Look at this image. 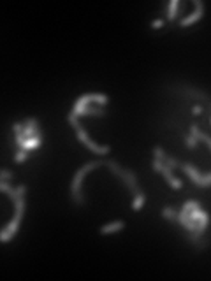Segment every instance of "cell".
Returning a JSON list of instances; mask_svg holds the SVG:
<instances>
[{"instance_id": "cell-17", "label": "cell", "mask_w": 211, "mask_h": 281, "mask_svg": "<svg viewBox=\"0 0 211 281\" xmlns=\"http://www.w3.org/2000/svg\"><path fill=\"white\" fill-rule=\"evenodd\" d=\"M152 151H153V157H155L157 160L165 162V158H167V153H165L160 146H155V148H153V149H152Z\"/></svg>"}, {"instance_id": "cell-19", "label": "cell", "mask_w": 211, "mask_h": 281, "mask_svg": "<svg viewBox=\"0 0 211 281\" xmlns=\"http://www.w3.org/2000/svg\"><path fill=\"white\" fill-rule=\"evenodd\" d=\"M28 153L30 151H25V149H19L18 153H16V155H14V162H16V164H21V162H25L28 158Z\"/></svg>"}, {"instance_id": "cell-4", "label": "cell", "mask_w": 211, "mask_h": 281, "mask_svg": "<svg viewBox=\"0 0 211 281\" xmlns=\"http://www.w3.org/2000/svg\"><path fill=\"white\" fill-rule=\"evenodd\" d=\"M23 209H25V198L23 197L16 198L14 200V218L4 227V231L0 234V241L2 243H7V241H11L16 235V232L19 229V221L23 218Z\"/></svg>"}, {"instance_id": "cell-22", "label": "cell", "mask_w": 211, "mask_h": 281, "mask_svg": "<svg viewBox=\"0 0 211 281\" xmlns=\"http://www.w3.org/2000/svg\"><path fill=\"white\" fill-rule=\"evenodd\" d=\"M0 178H2V181H9L11 178H14V174L9 171H5V169H2V171H0Z\"/></svg>"}, {"instance_id": "cell-8", "label": "cell", "mask_w": 211, "mask_h": 281, "mask_svg": "<svg viewBox=\"0 0 211 281\" xmlns=\"http://www.w3.org/2000/svg\"><path fill=\"white\" fill-rule=\"evenodd\" d=\"M90 102H95L99 106H104V104H107V95H106V93H87V95H81V97L76 100L74 106L81 107L90 104Z\"/></svg>"}, {"instance_id": "cell-1", "label": "cell", "mask_w": 211, "mask_h": 281, "mask_svg": "<svg viewBox=\"0 0 211 281\" xmlns=\"http://www.w3.org/2000/svg\"><path fill=\"white\" fill-rule=\"evenodd\" d=\"M101 165H104V160L88 162V164H85L83 167H79V171L74 174L72 181H70V198H72V202L76 204V206H85V195H83V190H81L85 176Z\"/></svg>"}, {"instance_id": "cell-11", "label": "cell", "mask_w": 211, "mask_h": 281, "mask_svg": "<svg viewBox=\"0 0 211 281\" xmlns=\"http://www.w3.org/2000/svg\"><path fill=\"white\" fill-rule=\"evenodd\" d=\"M0 190H2V192H5V194L9 195V197L13 198V200H16V198L25 197L27 186H25V184H21V186H18V188H13V186H9V183H7V181H2V180H0Z\"/></svg>"}, {"instance_id": "cell-20", "label": "cell", "mask_w": 211, "mask_h": 281, "mask_svg": "<svg viewBox=\"0 0 211 281\" xmlns=\"http://www.w3.org/2000/svg\"><path fill=\"white\" fill-rule=\"evenodd\" d=\"M165 165L169 167V169H178V167H181V164H179L176 158H173V157H167L165 158V162H164Z\"/></svg>"}, {"instance_id": "cell-10", "label": "cell", "mask_w": 211, "mask_h": 281, "mask_svg": "<svg viewBox=\"0 0 211 281\" xmlns=\"http://www.w3.org/2000/svg\"><path fill=\"white\" fill-rule=\"evenodd\" d=\"M72 115L74 116H106V111L102 109V107L95 106L92 107L90 104H87V106H81V107H72Z\"/></svg>"}, {"instance_id": "cell-21", "label": "cell", "mask_w": 211, "mask_h": 281, "mask_svg": "<svg viewBox=\"0 0 211 281\" xmlns=\"http://www.w3.org/2000/svg\"><path fill=\"white\" fill-rule=\"evenodd\" d=\"M197 143H199V141H197V139H195V137H193L192 134L188 135V137H185V144H187L188 149H193V148L197 146Z\"/></svg>"}, {"instance_id": "cell-18", "label": "cell", "mask_w": 211, "mask_h": 281, "mask_svg": "<svg viewBox=\"0 0 211 281\" xmlns=\"http://www.w3.org/2000/svg\"><path fill=\"white\" fill-rule=\"evenodd\" d=\"M39 127V120L37 118H27L23 120V129H37Z\"/></svg>"}, {"instance_id": "cell-2", "label": "cell", "mask_w": 211, "mask_h": 281, "mask_svg": "<svg viewBox=\"0 0 211 281\" xmlns=\"http://www.w3.org/2000/svg\"><path fill=\"white\" fill-rule=\"evenodd\" d=\"M67 121H69V123L74 127V130H76V135H78L79 143L85 144V146H87L90 151H93L95 155H109L111 148L109 146H101V144L93 143L92 139L88 137L87 132H85V129L81 127V123H79V120H78V116H74L72 113H69V116H67Z\"/></svg>"}, {"instance_id": "cell-6", "label": "cell", "mask_w": 211, "mask_h": 281, "mask_svg": "<svg viewBox=\"0 0 211 281\" xmlns=\"http://www.w3.org/2000/svg\"><path fill=\"white\" fill-rule=\"evenodd\" d=\"M152 167H153V171H155V172H160V174L165 178V181H167V183H169L175 190L181 188V181H179L178 178H175V174H173V169H169V167L165 165L162 160H157V158H153Z\"/></svg>"}, {"instance_id": "cell-5", "label": "cell", "mask_w": 211, "mask_h": 281, "mask_svg": "<svg viewBox=\"0 0 211 281\" xmlns=\"http://www.w3.org/2000/svg\"><path fill=\"white\" fill-rule=\"evenodd\" d=\"M201 141H206V144L211 148V137H210V135L204 134V132H201ZM181 169H183V171L187 172L188 178H190V180H192L193 183L197 184V186H201V188L211 186V174H208V176L199 174V172L195 171V167H193L192 164H183V165H181Z\"/></svg>"}, {"instance_id": "cell-15", "label": "cell", "mask_w": 211, "mask_h": 281, "mask_svg": "<svg viewBox=\"0 0 211 281\" xmlns=\"http://www.w3.org/2000/svg\"><path fill=\"white\" fill-rule=\"evenodd\" d=\"M144 202H146V197H144V194H138L134 195V202H132V209L134 211H141L142 206H144Z\"/></svg>"}, {"instance_id": "cell-24", "label": "cell", "mask_w": 211, "mask_h": 281, "mask_svg": "<svg viewBox=\"0 0 211 281\" xmlns=\"http://www.w3.org/2000/svg\"><path fill=\"white\" fill-rule=\"evenodd\" d=\"M192 113H193V115H201V113H202V107H201V106H193Z\"/></svg>"}, {"instance_id": "cell-9", "label": "cell", "mask_w": 211, "mask_h": 281, "mask_svg": "<svg viewBox=\"0 0 211 281\" xmlns=\"http://www.w3.org/2000/svg\"><path fill=\"white\" fill-rule=\"evenodd\" d=\"M193 5H195V11H193L192 14H188L187 18H183L181 21H179L181 27H188V25L195 23V21H199V19L202 18V14H204V4H202L201 0H193Z\"/></svg>"}, {"instance_id": "cell-3", "label": "cell", "mask_w": 211, "mask_h": 281, "mask_svg": "<svg viewBox=\"0 0 211 281\" xmlns=\"http://www.w3.org/2000/svg\"><path fill=\"white\" fill-rule=\"evenodd\" d=\"M104 165L109 167V171L113 172L116 178H120V180L123 181V184L127 186V190H129L130 194L132 195L141 194V190H139V186H138V178H136V174H134L132 171L120 167V164L115 160H104Z\"/></svg>"}, {"instance_id": "cell-23", "label": "cell", "mask_w": 211, "mask_h": 281, "mask_svg": "<svg viewBox=\"0 0 211 281\" xmlns=\"http://www.w3.org/2000/svg\"><path fill=\"white\" fill-rule=\"evenodd\" d=\"M162 25H164V19H155V21H152V28H160Z\"/></svg>"}, {"instance_id": "cell-7", "label": "cell", "mask_w": 211, "mask_h": 281, "mask_svg": "<svg viewBox=\"0 0 211 281\" xmlns=\"http://www.w3.org/2000/svg\"><path fill=\"white\" fill-rule=\"evenodd\" d=\"M176 221H178L179 225L183 227L185 231L190 232V234H193V232L197 231V227H199L197 221H193L192 218H190V215H188V209L185 208V206H181V209L178 211V218H176Z\"/></svg>"}, {"instance_id": "cell-16", "label": "cell", "mask_w": 211, "mask_h": 281, "mask_svg": "<svg viewBox=\"0 0 211 281\" xmlns=\"http://www.w3.org/2000/svg\"><path fill=\"white\" fill-rule=\"evenodd\" d=\"M162 216H164L165 220L176 221V218H178V211H175V209L169 208V206H165V208L162 209Z\"/></svg>"}, {"instance_id": "cell-12", "label": "cell", "mask_w": 211, "mask_h": 281, "mask_svg": "<svg viewBox=\"0 0 211 281\" xmlns=\"http://www.w3.org/2000/svg\"><path fill=\"white\" fill-rule=\"evenodd\" d=\"M41 143H42V132H41V134L34 135V137H30V139H25L23 146L19 148V149H25V151H32V149H35V148L41 146Z\"/></svg>"}, {"instance_id": "cell-13", "label": "cell", "mask_w": 211, "mask_h": 281, "mask_svg": "<svg viewBox=\"0 0 211 281\" xmlns=\"http://www.w3.org/2000/svg\"><path fill=\"white\" fill-rule=\"evenodd\" d=\"M125 227V221L123 220H118V221H111V223H107V225L101 227V234H115V232L122 231Z\"/></svg>"}, {"instance_id": "cell-14", "label": "cell", "mask_w": 211, "mask_h": 281, "mask_svg": "<svg viewBox=\"0 0 211 281\" xmlns=\"http://www.w3.org/2000/svg\"><path fill=\"white\" fill-rule=\"evenodd\" d=\"M179 7H181V5H179L178 0H171L169 2V5H167V19H169V21H175L176 19Z\"/></svg>"}]
</instances>
